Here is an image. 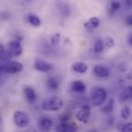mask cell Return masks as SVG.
I'll return each instance as SVG.
<instances>
[{
	"label": "cell",
	"instance_id": "6da1fadb",
	"mask_svg": "<svg viewBox=\"0 0 132 132\" xmlns=\"http://www.w3.org/2000/svg\"><path fill=\"white\" fill-rule=\"evenodd\" d=\"M90 98L95 106H101L107 100L108 93L103 87H94L90 90Z\"/></svg>",
	"mask_w": 132,
	"mask_h": 132
},
{
	"label": "cell",
	"instance_id": "7a4b0ae2",
	"mask_svg": "<svg viewBox=\"0 0 132 132\" xmlns=\"http://www.w3.org/2000/svg\"><path fill=\"white\" fill-rule=\"evenodd\" d=\"M63 104V100L59 97H51L43 101L42 108L46 111H56L60 110Z\"/></svg>",
	"mask_w": 132,
	"mask_h": 132
},
{
	"label": "cell",
	"instance_id": "3957f363",
	"mask_svg": "<svg viewBox=\"0 0 132 132\" xmlns=\"http://www.w3.org/2000/svg\"><path fill=\"white\" fill-rule=\"evenodd\" d=\"M13 121L17 127L23 128L29 125L30 118L26 112L16 111L13 114Z\"/></svg>",
	"mask_w": 132,
	"mask_h": 132
},
{
	"label": "cell",
	"instance_id": "277c9868",
	"mask_svg": "<svg viewBox=\"0 0 132 132\" xmlns=\"http://www.w3.org/2000/svg\"><path fill=\"white\" fill-rule=\"evenodd\" d=\"M23 65L17 61H5L2 73H17L22 70Z\"/></svg>",
	"mask_w": 132,
	"mask_h": 132
},
{
	"label": "cell",
	"instance_id": "5b68a950",
	"mask_svg": "<svg viewBox=\"0 0 132 132\" xmlns=\"http://www.w3.org/2000/svg\"><path fill=\"white\" fill-rule=\"evenodd\" d=\"M90 114H91L90 107L87 104H84L76 113V118L82 123H87Z\"/></svg>",
	"mask_w": 132,
	"mask_h": 132
},
{
	"label": "cell",
	"instance_id": "8992f818",
	"mask_svg": "<svg viewBox=\"0 0 132 132\" xmlns=\"http://www.w3.org/2000/svg\"><path fill=\"white\" fill-rule=\"evenodd\" d=\"M34 68L37 71H39L42 73H47V72L51 71L53 67L50 63L44 60H42L40 58H36L34 61Z\"/></svg>",
	"mask_w": 132,
	"mask_h": 132
},
{
	"label": "cell",
	"instance_id": "52a82bcc",
	"mask_svg": "<svg viewBox=\"0 0 132 132\" xmlns=\"http://www.w3.org/2000/svg\"><path fill=\"white\" fill-rule=\"evenodd\" d=\"M37 127L41 131H49L53 127V121L48 116H41L37 120Z\"/></svg>",
	"mask_w": 132,
	"mask_h": 132
},
{
	"label": "cell",
	"instance_id": "ba28073f",
	"mask_svg": "<svg viewBox=\"0 0 132 132\" xmlns=\"http://www.w3.org/2000/svg\"><path fill=\"white\" fill-rule=\"evenodd\" d=\"M8 50L11 53L12 56H19L22 53V47L19 40L11 41L8 44Z\"/></svg>",
	"mask_w": 132,
	"mask_h": 132
},
{
	"label": "cell",
	"instance_id": "9c48e42d",
	"mask_svg": "<svg viewBox=\"0 0 132 132\" xmlns=\"http://www.w3.org/2000/svg\"><path fill=\"white\" fill-rule=\"evenodd\" d=\"M56 131L60 132H74L77 131V128L74 124L70 123V122H65V123H61L57 125L55 128Z\"/></svg>",
	"mask_w": 132,
	"mask_h": 132
},
{
	"label": "cell",
	"instance_id": "30bf717a",
	"mask_svg": "<svg viewBox=\"0 0 132 132\" xmlns=\"http://www.w3.org/2000/svg\"><path fill=\"white\" fill-rule=\"evenodd\" d=\"M94 73L97 77L104 78L110 75V70L104 65H96L94 67Z\"/></svg>",
	"mask_w": 132,
	"mask_h": 132
},
{
	"label": "cell",
	"instance_id": "8fae6325",
	"mask_svg": "<svg viewBox=\"0 0 132 132\" xmlns=\"http://www.w3.org/2000/svg\"><path fill=\"white\" fill-rule=\"evenodd\" d=\"M100 25V19L97 17H91L86 22H84V26L88 32H92Z\"/></svg>",
	"mask_w": 132,
	"mask_h": 132
},
{
	"label": "cell",
	"instance_id": "7c38bea8",
	"mask_svg": "<svg viewBox=\"0 0 132 132\" xmlns=\"http://www.w3.org/2000/svg\"><path fill=\"white\" fill-rule=\"evenodd\" d=\"M70 89L75 93H83L86 90V85L82 80H77L72 82L70 84Z\"/></svg>",
	"mask_w": 132,
	"mask_h": 132
},
{
	"label": "cell",
	"instance_id": "4fadbf2b",
	"mask_svg": "<svg viewBox=\"0 0 132 132\" xmlns=\"http://www.w3.org/2000/svg\"><path fill=\"white\" fill-rule=\"evenodd\" d=\"M23 92H24L26 100L29 103H33L36 100V94L35 90L32 87L27 86L23 89Z\"/></svg>",
	"mask_w": 132,
	"mask_h": 132
},
{
	"label": "cell",
	"instance_id": "5bb4252c",
	"mask_svg": "<svg viewBox=\"0 0 132 132\" xmlns=\"http://www.w3.org/2000/svg\"><path fill=\"white\" fill-rule=\"evenodd\" d=\"M72 70L78 73H84L87 71L88 70V66L82 62H76L74 63H73L72 67H71Z\"/></svg>",
	"mask_w": 132,
	"mask_h": 132
},
{
	"label": "cell",
	"instance_id": "9a60e30c",
	"mask_svg": "<svg viewBox=\"0 0 132 132\" xmlns=\"http://www.w3.org/2000/svg\"><path fill=\"white\" fill-rule=\"evenodd\" d=\"M60 80L55 77H50L47 79L46 86L51 90H56L60 87Z\"/></svg>",
	"mask_w": 132,
	"mask_h": 132
},
{
	"label": "cell",
	"instance_id": "2e32d148",
	"mask_svg": "<svg viewBox=\"0 0 132 132\" xmlns=\"http://www.w3.org/2000/svg\"><path fill=\"white\" fill-rule=\"evenodd\" d=\"M132 97V87L131 86L128 87L125 90H124L120 96H119V100L121 103H125L130 100Z\"/></svg>",
	"mask_w": 132,
	"mask_h": 132
},
{
	"label": "cell",
	"instance_id": "e0dca14e",
	"mask_svg": "<svg viewBox=\"0 0 132 132\" xmlns=\"http://www.w3.org/2000/svg\"><path fill=\"white\" fill-rule=\"evenodd\" d=\"M58 9L63 16L67 17L70 15V6L63 2H58Z\"/></svg>",
	"mask_w": 132,
	"mask_h": 132
},
{
	"label": "cell",
	"instance_id": "ac0fdd59",
	"mask_svg": "<svg viewBox=\"0 0 132 132\" xmlns=\"http://www.w3.org/2000/svg\"><path fill=\"white\" fill-rule=\"evenodd\" d=\"M114 100L113 98H111L107 103V104L101 109V111L104 114H109L114 111Z\"/></svg>",
	"mask_w": 132,
	"mask_h": 132
},
{
	"label": "cell",
	"instance_id": "d6986e66",
	"mask_svg": "<svg viewBox=\"0 0 132 132\" xmlns=\"http://www.w3.org/2000/svg\"><path fill=\"white\" fill-rule=\"evenodd\" d=\"M27 20L28 22L33 26L35 27H39L41 25V19L39 17L34 14H29L27 16Z\"/></svg>",
	"mask_w": 132,
	"mask_h": 132
},
{
	"label": "cell",
	"instance_id": "ffe728a7",
	"mask_svg": "<svg viewBox=\"0 0 132 132\" xmlns=\"http://www.w3.org/2000/svg\"><path fill=\"white\" fill-rule=\"evenodd\" d=\"M121 3L117 2V1H112L109 5V9H108V12L111 15H113L116 11L119 10L121 9Z\"/></svg>",
	"mask_w": 132,
	"mask_h": 132
},
{
	"label": "cell",
	"instance_id": "44dd1931",
	"mask_svg": "<svg viewBox=\"0 0 132 132\" xmlns=\"http://www.w3.org/2000/svg\"><path fill=\"white\" fill-rule=\"evenodd\" d=\"M131 114V110L129 106H125L121 111V117L124 120H128Z\"/></svg>",
	"mask_w": 132,
	"mask_h": 132
},
{
	"label": "cell",
	"instance_id": "7402d4cb",
	"mask_svg": "<svg viewBox=\"0 0 132 132\" xmlns=\"http://www.w3.org/2000/svg\"><path fill=\"white\" fill-rule=\"evenodd\" d=\"M12 57H13L12 55L8 50H5L3 48L2 50H0V60H5V61H9V60H11V59Z\"/></svg>",
	"mask_w": 132,
	"mask_h": 132
},
{
	"label": "cell",
	"instance_id": "603a6c76",
	"mask_svg": "<svg viewBox=\"0 0 132 132\" xmlns=\"http://www.w3.org/2000/svg\"><path fill=\"white\" fill-rule=\"evenodd\" d=\"M60 41V33L56 32L50 36V45L53 47H56L59 45Z\"/></svg>",
	"mask_w": 132,
	"mask_h": 132
},
{
	"label": "cell",
	"instance_id": "cb8c5ba5",
	"mask_svg": "<svg viewBox=\"0 0 132 132\" xmlns=\"http://www.w3.org/2000/svg\"><path fill=\"white\" fill-rule=\"evenodd\" d=\"M104 50V43L102 40L98 39L95 42L94 46V51L96 53H100Z\"/></svg>",
	"mask_w": 132,
	"mask_h": 132
},
{
	"label": "cell",
	"instance_id": "d4e9b609",
	"mask_svg": "<svg viewBox=\"0 0 132 132\" xmlns=\"http://www.w3.org/2000/svg\"><path fill=\"white\" fill-rule=\"evenodd\" d=\"M71 116L69 112H65L60 117V121L61 123H65V122H69Z\"/></svg>",
	"mask_w": 132,
	"mask_h": 132
},
{
	"label": "cell",
	"instance_id": "484cf974",
	"mask_svg": "<svg viewBox=\"0 0 132 132\" xmlns=\"http://www.w3.org/2000/svg\"><path fill=\"white\" fill-rule=\"evenodd\" d=\"M121 131L123 132H131L132 131V124L131 123H127L121 125V127L119 128Z\"/></svg>",
	"mask_w": 132,
	"mask_h": 132
},
{
	"label": "cell",
	"instance_id": "4316f807",
	"mask_svg": "<svg viewBox=\"0 0 132 132\" xmlns=\"http://www.w3.org/2000/svg\"><path fill=\"white\" fill-rule=\"evenodd\" d=\"M118 68H119V70H120L121 71L125 72V71L128 69V64L127 62H125V61H124V62H121V63H119Z\"/></svg>",
	"mask_w": 132,
	"mask_h": 132
},
{
	"label": "cell",
	"instance_id": "83f0119b",
	"mask_svg": "<svg viewBox=\"0 0 132 132\" xmlns=\"http://www.w3.org/2000/svg\"><path fill=\"white\" fill-rule=\"evenodd\" d=\"M105 44L108 47L111 48V47H113L114 45V40L113 39V38L111 37H107L106 39H105Z\"/></svg>",
	"mask_w": 132,
	"mask_h": 132
},
{
	"label": "cell",
	"instance_id": "f1b7e54d",
	"mask_svg": "<svg viewBox=\"0 0 132 132\" xmlns=\"http://www.w3.org/2000/svg\"><path fill=\"white\" fill-rule=\"evenodd\" d=\"M125 24L128 26H132V17L131 15H129L125 19Z\"/></svg>",
	"mask_w": 132,
	"mask_h": 132
},
{
	"label": "cell",
	"instance_id": "f546056e",
	"mask_svg": "<svg viewBox=\"0 0 132 132\" xmlns=\"http://www.w3.org/2000/svg\"><path fill=\"white\" fill-rule=\"evenodd\" d=\"M127 41H128V43L130 46H132V32H129L128 35V37H127Z\"/></svg>",
	"mask_w": 132,
	"mask_h": 132
},
{
	"label": "cell",
	"instance_id": "4dcf8cb0",
	"mask_svg": "<svg viewBox=\"0 0 132 132\" xmlns=\"http://www.w3.org/2000/svg\"><path fill=\"white\" fill-rule=\"evenodd\" d=\"M2 114H1V112H0V125L2 124Z\"/></svg>",
	"mask_w": 132,
	"mask_h": 132
}]
</instances>
